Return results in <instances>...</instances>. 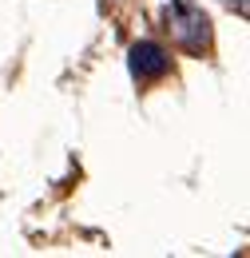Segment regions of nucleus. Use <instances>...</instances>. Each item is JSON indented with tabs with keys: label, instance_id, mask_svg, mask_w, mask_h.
Wrapping results in <instances>:
<instances>
[{
	"label": "nucleus",
	"instance_id": "nucleus-1",
	"mask_svg": "<svg viewBox=\"0 0 250 258\" xmlns=\"http://www.w3.org/2000/svg\"><path fill=\"white\" fill-rule=\"evenodd\" d=\"M167 68H171V56L155 40H139L131 48V76L135 80H159V76H167Z\"/></svg>",
	"mask_w": 250,
	"mask_h": 258
},
{
	"label": "nucleus",
	"instance_id": "nucleus-2",
	"mask_svg": "<svg viewBox=\"0 0 250 258\" xmlns=\"http://www.w3.org/2000/svg\"><path fill=\"white\" fill-rule=\"evenodd\" d=\"M171 24H175L179 40H183V48L199 52V48L207 44V16H203L199 8H191V4H175V8H171Z\"/></svg>",
	"mask_w": 250,
	"mask_h": 258
},
{
	"label": "nucleus",
	"instance_id": "nucleus-3",
	"mask_svg": "<svg viewBox=\"0 0 250 258\" xmlns=\"http://www.w3.org/2000/svg\"><path fill=\"white\" fill-rule=\"evenodd\" d=\"M226 4H234L238 12H246V0H226Z\"/></svg>",
	"mask_w": 250,
	"mask_h": 258
}]
</instances>
